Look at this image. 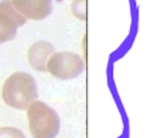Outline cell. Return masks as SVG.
Instances as JSON below:
<instances>
[{"mask_svg": "<svg viewBox=\"0 0 153 138\" xmlns=\"http://www.w3.org/2000/svg\"><path fill=\"white\" fill-rule=\"evenodd\" d=\"M16 33L17 27L5 14L0 13V44L14 39Z\"/></svg>", "mask_w": 153, "mask_h": 138, "instance_id": "52a82bcc", "label": "cell"}, {"mask_svg": "<svg viewBox=\"0 0 153 138\" xmlns=\"http://www.w3.org/2000/svg\"><path fill=\"white\" fill-rule=\"evenodd\" d=\"M1 96L7 106L19 111H25L32 101L38 98L37 83L30 74L17 71L5 81Z\"/></svg>", "mask_w": 153, "mask_h": 138, "instance_id": "6da1fadb", "label": "cell"}, {"mask_svg": "<svg viewBox=\"0 0 153 138\" xmlns=\"http://www.w3.org/2000/svg\"><path fill=\"white\" fill-rule=\"evenodd\" d=\"M71 12L78 20L84 21L86 19V0H73Z\"/></svg>", "mask_w": 153, "mask_h": 138, "instance_id": "ba28073f", "label": "cell"}, {"mask_svg": "<svg viewBox=\"0 0 153 138\" xmlns=\"http://www.w3.org/2000/svg\"><path fill=\"white\" fill-rule=\"evenodd\" d=\"M15 8L27 20L40 21L52 13L53 0H12Z\"/></svg>", "mask_w": 153, "mask_h": 138, "instance_id": "277c9868", "label": "cell"}, {"mask_svg": "<svg viewBox=\"0 0 153 138\" xmlns=\"http://www.w3.org/2000/svg\"><path fill=\"white\" fill-rule=\"evenodd\" d=\"M0 13L5 14L17 28L22 27L24 23H27V19L16 9L12 0H1L0 1Z\"/></svg>", "mask_w": 153, "mask_h": 138, "instance_id": "8992f818", "label": "cell"}, {"mask_svg": "<svg viewBox=\"0 0 153 138\" xmlns=\"http://www.w3.org/2000/svg\"><path fill=\"white\" fill-rule=\"evenodd\" d=\"M29 130L33 138H55L60 131V117L47 104L35 100L27 108Z\"/></svg>", "mask_w": 153, "mask_h": 138, "instance_id": "7a4b0ae2", "label": "cell"}, {"mask_svg": "<svg viewBox=\"0 0 153 138\" xmlns=\"http://www.w3.org/2000/svg\"><path fill=\"white\" fill-rule=\"evenodd\" d=\"M55 52L54 46L45 40L33 43L28 51V61L30 66L37 71H47V62L51 55Z\"/></svg>", "mask_w": 153, "mask_h": 138, "instance_id": "5b68a950", "label": "cell"}, {"mask_svg": "<svg viewBox=\"0 0 153 138\" xmlns=\"http://www.w3.org/2000/svg\"><path fill=\"white\" fill-rule=\"evenodd\" d=\"M47 71L53 77L68 81L78 77L85 69L83 58L74 52H54L47 62Z\"/></svg>", "mask_w": 153, "mask_h": 138, "instance_id": "3957f363", "label": "cell"}, {"mask_svg": "<svg viewBox=\"0 0 153 138\" xmlns=\"http://www.w3.org/2000/svg\"><path fill=\"white\" fill-rule=\"evenodd\" d=\"M0 138H27L22 131L14 127H0Z\"/></svg>", "mask_w": 153, "mask_h": 138, "instance_id": "9c48e42d", "label": "cell"}]
</instances>
